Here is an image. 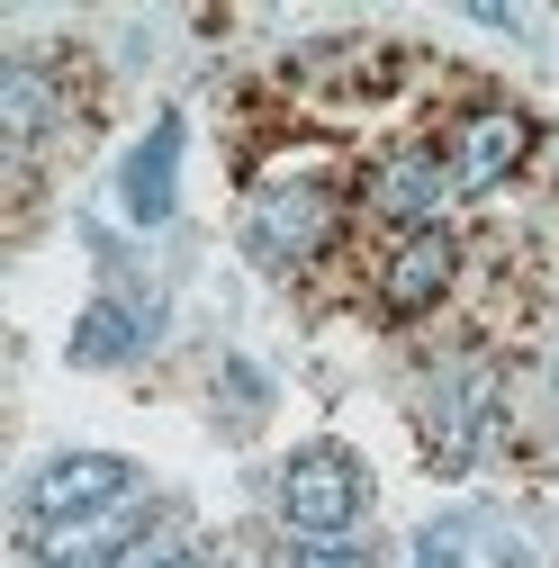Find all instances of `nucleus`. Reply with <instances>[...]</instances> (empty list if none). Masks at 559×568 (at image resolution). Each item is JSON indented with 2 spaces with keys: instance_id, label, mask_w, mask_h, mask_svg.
Returning <instances> with one entry per match:
<instances>
[{
  "instance_id": "4",
  "label": "nucleus",
  "mask_w": 559,
  "mask_h": 568,
  "mask_svg": "<svg viewBox=\"0 0 559 568\" xmlns=\"http://www.w3.org/2000/svg\"><path fill=\"white\" fill-rule=\"evenodd\" d=\"M154 515H163V496L145 487V496H118V506H100V515H73V524L28 532V550H37L45 568H118L126 550H145Z\"/></svg>"
},
{
  "instance_id": "7",
  "label": "nucleus",
  "mask_w": 559,
  "mask_h": 568,
  "mask_svg": "<svg viewBox=\"0 0 559 568\" xmlns=\"http://www.w3.org/2000/svg\"><path fill=\"white\" fill-rule=\"evenodd\" d=\"M451 271H460V244H451L443 226H415V235L397 244V262L379 271V307H388V316H425V307L451 290Z\"/></svg>"
},
{
  "instance_id": "9",
  "label": "nucleus",
  "mask_w": 559,
  "mask_h": 568,
  "mask_svg": "<svg viewBox=\"0 0 559 568\" xmlns=\"http://www.w3.org/2000/svg\"><path fill=\"white\" fill-rule=\"evenodd\" d=\"M145 334H154V298H100V307L73 325V362H82V371H118Z\"/></svg>"
},
{
  "instance_id": "10",
  "label": "nucleus",
  "mask_w": 559,
  "mask_h": 568,
  "mask_svg": "<svg viewBox=\"0 0 559 568\" xmlns=\"http://www.w3.org/2000/svg\"><path fill=\"white\" fill-rule=\"evenodd\" d=\"M443 199H451V172L434 154H388L370 172V207H388V217H434Z\"/></svg>"
},
{
  "instance_id": "6",
  "label": "nucleus",
  "mask_w": 559,
  "mask_h": 568,
  "mask_svg": "<svg viewBox=\"0 0 559 568\" xmlns=\"http://www.w3.org/2000/svg\"><path fill=\"white\" fill-rule=\"evenodd\" d=\"M172 199H181V118H154L135 135V154L118 163V207L135 226H163Z\"/></svg>"
},
{
  "instance_id": "5",
  "label": "nucleus",
  "mask_w": 559,
  "mask_h": 568,
  "mask_svg": "<svg viewBox=\"0 0 559 568\" xmlns=\"http://www.w3.org/2000/svg\"><path fill=\"white\" fill-rule=\"evenodd\" d=\"M487 424H497V371H487V362H460V371L434 388V415H425L434 469H469L478 443H487Z\"/></svg>"
},
{
  "instance_id": "1",
  "label": "nucleus",
  "mask_w": 559,
  "mask_h": 568,
  "mask_svg": "<svg viewBox=\"0 0 559 568\" xmlns=\"http://www.w3.org/2000/svg\"><path fill=\"white\" fill-rule=\"evenodd\" d=\"M370 506V469L343 443H307L289 469H280V515H289L298 541H343Z\"/></svg>"
},
{
  "instance_id": "2",
  "label": "nucleus",
  "mask_w": 559,
  "mask_h": 568,
  "mask_svg": "<svg viewBox=\"0 0 559 568\" xmlns=\"http://www.w3.org/2000/svg\"><path fill=\"white\" fill-rule=\"evenodd\" d=\"M145 487H154V478L135 469V460H118V452H63V460H45V469L28 478L19 524H28V532H45V524L100 515V506H118V496H145Z\"/></svg>"
},
{
  "instance_id": "12",
  "label": "nucleus",
  "mask_w": 559,
  "mask_h": 568,
  "mask_svg": "<svg viewBox=\"0 0 559 568\" xmlns=\"http://www.w3.org/2000/svg\"><path fill=\"white\" fill-rule=\"evenodd\" d=\"M298 568H379L362 541H298Z\"/></svg>"
},
{
  "instance_id": "3",
  "label": "nucleus",
  "mask_w": 559,
  "mask_h": 568,
  "mask_svg": "<svg viewBox=\"0 0 559 568\" xmlns=\"http://www.w3.org/2000/svg\"><path fill=\"white\" fill-rule=\"evenodd\" d=\"M325 235H334V190H325V181H271V190L253 199V217H244V244H253V262H271V271L316 262Z\"/></svg>"
},
{
  "instance_id": "11",
  "label": "nucleus",
  "mask_w": 559,
  "mask_h": 568,
  "mask_svg": "<svg viewBox=\"0 0 559 568\" xmlns=\"http://www.w3.org/2000/svg\"><path fill=\"white\" fill-rule=\"evenodd\" d=\"M0 126H10V145H37V126H45V73H37V54H19L10 73H0Z\"/></svg>"
},
{
  "instance_id": "13",
  "label": "nucleus",
  "mask_w": 559,
  "mask_h": 568,
  "mask_svg": "<svg viewBox=\"0 0 559 568\" xmlns=\"http://www.w3.org/2000/svg\"><path fill=\"white\" fill-rule=\"evenodd\" d=\"M145 568H207V559H199V550H154Z\"/></svg>"
},
{
  "instance_id": "8",
  "label": "nucleus",
  "mask_w": 559,
  "mask_h": 568,
  "mask_svg": "<svg viewBox=\"0 0 559 568\" xmlns=\"http://www.w3.org/2000/svg\"><path fill=\"white\" fill-rule=\"evenodd\" d=\"M524 145H532V126L515 118V109H478L469 126H460V154H451V190H497L515 163H524Z\"/></svg>"
}]
</instances>
